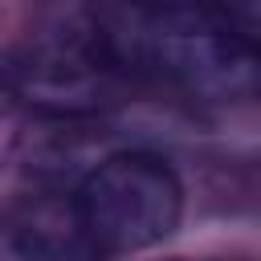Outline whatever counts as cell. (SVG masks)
Here are the masks:
<instances>
[{"label": "cell", "mask_w": 261, "mask_h": 261, "mask_svg": "<svg viewBox=\"0 0 261 261\" xmlns=\"http://www.w3.org/2000/svg\"><path fill=\"white\" fill-rule=\"evenodd\" d=\"M90 33L114 73L192 102H232L253 90V45L212 0H102Z\"/></svg>", "instance_id": "6da1fadb"}, {"label": "cell", "mask_w": 261, "mask_h": 261, "mask_svg": "<svg viewBox=\"0 0 261 261\" xmlns=\"http://www.w3.org/2000/svg\"><path fill=\"white\" fill-rule=\"evenodd\" d=\"M73 212L94 249L135 253L175 232L184 188L163 159L147 151H126L102 159L82 179Z\"/></svg>", "instance_id": "7a4b0ae2"}, {"label": "cell", "mask_w": 261, "mask_h": 261, "mask_svg": "<svg viewBox=\"0 0 261 261\" xmlns=\"http://www.w3.org/2000/svg\"><path fill=\"white\" fill-rule=\"evenodd\" d=\"M8 261H90L94 241L82 232L77 212L57 208H29L4 232Z\"/></svg>", "instance_id": "3957f363"}, {"label": "cell", "mask_w": 261, "mask_h": 261, "mask_svg": "<svg viewBox=\"0 0 261 261\" xmlns=\"http://www.w3.org/2000/svg\"><path fill=\"white\" fill-rule=\"evenodd\" d=\"M220 4H245V8H253V0H220Z\"/></svg>", "instance_id": "277c9868"}]
</instances>
